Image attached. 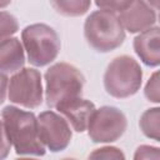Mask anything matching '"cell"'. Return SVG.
<instances>
[{
  "label": "cell",
  "instance_id": "cell-1",
  "mask_svg": "<svg viewBox=\"0 0 160 160\" xmlns=\"http://www.w3.org/2000/svg\"><path fill=\"white\" fill-rule=\"evenodd\" d=\"M5 131L15 152L20 156H42L46 151L39 135L38 118L31 111L9 105L1 111Z\"/></svg>",
  "mask_w": 160,
  "mask_h": 160
},
{
  "label": "cell",
  "instance_id": "cell-2",
  "mask_svg": "<svg viewBox=\"0 0 160 160\" xmlns=\"http://www.w3.org/2000/svg\"><path fill=\"white\" fill-rule=\"evenodd\" d=\"M84 35L88 44L99 52H109L119 48L125 40V30L115 12L96 10L84 24Z\"/></svg>",
  "mask_w": 160,
  "mask_h": 160
},
{
  "label": "cell",
  "instance_id": "cell-3",
  "mask_svg": "<svg viewBox=\"0 0 160 160\" xmlns=\"http://www.w3.org/2000/svg\"><path fill=\"white\" fill-rule=\"evenodd\" d=\"M85 84L82 72L71 64L56 62L45 72V100L49 108L81 96Z\"/></svg>",
  "mask_w": 160,
  "mask_h": 160
},
{
  "label": "cell",
  "instance_id": "cell-4",
  "mask_svg": "<svg viewBox=\"0 0 160 160\" xmlns=\"http://www.w3.org/2000/svg\"><path fill=\"white\" fill-rule=\"evenodd\" d=\"M142 81V70L139 62L128 55L115 58L104 74V88L109 95L125 99L135 95Z\"/></svg>",
  "mask_w": 160,
  "mask_h": 160
},
{
  "label": "cell",
  "instance_id": "cell-5",
  "mask_svg": "<svg viewBox=\"0 0 160 160\" xmlns=\"http://www.w3.org/2000/svg\"><path fill=\"white\" fill-rule=\"evenodd\" d=\"M21 40L29 62L39 68L52 62L61 46L59 35L46 24L28 25L21 31Z\"/></svg>",
  "mask_w": 160,
  "mask_h": 160
},
{
  "label": "cell",
  "instance_id": "cell-6",
  "mask_svg": "<svg viewBox=\"0 0 160 160\" xmlns=\"http://www.w3.org/2000/svg\"><path fill=\"white\" fill-rule=\"evenodd\" d=\"M8 98L11 102L28 109H35L42 104V82L39 70L21 68L9 80Z\"/></svg>",
  "mask_w": 160,
  "mask_h": 160
},
{
  "label": "cell",
  "instance_id": "cell-7",
  "mask_svg": "<svg viewBox=\"0 0 160 160\" xmlns=\"http://www.w3.org/2000/svg\"><path fill=\"white\" fill-rule=\"evenodd\" d=\"M128 126L125 114L115 106L95 109L88 124V134L92 142H112L122 136Z\"/></svg>",
  "mask_w": 160,
  "mask_h": 160
},
{
  "label": "cell",
  "instance_id": "cell-8",
  "mask_svg": "<svg viewBox=\"0 0 160 160\" xmlns=\"http://www.w3.org/2000/svg\"><path fill=\"white\" fill-rule=\"evenodd\" d=\"M39 135L50 151L59 152L65 150L71 141V129L66 119L52 110L42 111L38 116Z\"/></svg>",
  "mask_w": 160,
  "mask_h": 160
},
{
  "label": "cell",
  "instance_id": "cell-9",
  "mask_svg": "<svg viewBox=\"0 0 160 160\" xmlns=\"http://www.w3.org/2000/svg\"><path fill=\"white\" fill-rule=\"evenodd\" d=\"M119 20L124 30L132 34L141 32L155 25L156 11L145 0H132V2L120 12Z\"/></svg>",
  "mask_w": 160,
  "mask_h": 160
},
{
  "label": "cell",
  "instance_id": "cell-10",
  "mask_svg": "<svg viewBox=\"0 0 160 160\" xmlns=\"http://www.w3.org/2000/svg\"><path fill=\"white\" fill-rule=\"evenodd\" d=\"M55 109L66 119L76 132H82L86 130L90 116L95 111V105L90 100L78 96L58 104Z\"/></svg>",
  "mask_w": 160,
  "mask_h": 160
},
{
  "label": "cell",
  "instance_id": "cell-11",
  "mask_svg": "<svg viewBox=\"0 0 160 160\" xmlns=\"http://www.w3.org/2000/svg\"><path fill=\"white\" fill-rule=\"evenodd\" d=\"M159 28L151 26L141 31L134 39V50L141 61L151 68H156L160 64V49H159Z\"/></svg>",
  "mask_w": 160,
  "mask_h": 160
},
{
  "label": "cell",
  "instance_id": "cell-12",
  "mask_svg": "<svg viewBox=\"0 0 160 160\" xmlns=\"http://www.w3.org/2000/svg\"><path fill=\"white\" fill-rule=\"evenodd\" d=\"M25 64L24 46L18 38L10 36L0 42V70L5 74L16 72Z\"/></svg>",
  "mask_w": 160,
  "mask_h": 160
},
{
  "label": "cell",
  "instance_id": "cell-13",
  "mask_svg": "<svg viewBox=\"0 0 160 160\" xmlns=\"http://www.w3.org/2000/svg\"><path fill=\"white\" fill-rule=\"evenodd\" d=\"M54 10L64 16H81L88 12L91 0H49Z\"/></svg>",
  "mask_w": 160,
  "mask_h": 160
},
{
  "label": "cell",
  "instance_id": "cell-14",
  "mask_svg": "<svg viewBox=\"0 0 160 160\" xmlns=\"http://www.w3.org/2000/svg\"><path fill=\"white\" fill-rule=\"evenodd\" d=\"M139 125L145 136L159 141L160 140V109L151 108L144 111L140 118Z\"/></svg>",
  "mask_w": 160,
  "mask_h": 160
},
{
  "label": "cell",
  "instance_id": "cell-15",
  "mask_svg": "<svg viewBox=\"0 0 160 160\" xmlns=\"http://www.w3.org/2000/svg\"><path fill=\"white\" fill-rule=\"evenodd\" d=\"M18 30L19 24L16 18L8 11H0V42L12 36Z\"/></svg>",
  "mask_w": 160,
  "mask_h": 160
},
{
  "label": "cell",
  "instance_id": "cell-16",
  "mask_svg": "<svg viewBox=\"0 0 160 160\" xmlns=\"http://www.w3.org/2000/svg\"><path fill=\"white\" fill-rule=\"evenodd\" d=\"M145 98L151 102H159L160 101V86H159V72L155 71L151 78L148 80L145 89H144Z\"/></svg>",
  "mask_w": 160,
  "mask_h": 160
},
{
  "label": "cell",
  "instance_id": "cell-17",
  "mask_svg": "<svg viewBox=\"0 0 160 160\" xmlns=\"http://www.w3.org/2000/svg\"><path fill=\"white\" fill-rule=\"evenodd\" d=\"M90 159H124L125 155L122 151L114 146H104L100 149H95L90 155Z\"/></svg>",
  "mask_w": 160,
  "mask_h": 160
},
{
  "label": "cell",
  "instance_id": "cell-18",
  "mask_svg": "<svg viewBox=\"0 0 160 160\" xmlns=\"http://www.w3.org/2000/svg\"><path fill=\"white\" fill-rule=\"evenodd\" d=\"M132 0H95V4L98 8L102 10H109L112 12H121L124 9H126Z\"/></svg>",
  "mask_w": 160,
  "mask_h": 160
},
{
  "label": "cell",
  "instance_id": "cell-19",
  "mask_svg": "<svg viewBox=\"0 0 160 160\" xmlns=\"http://www.w3.org/2000/svg\"><path fill=\"white\" fill-rule=\"evenodd\" d=\"M134 159H159V148L150 145H141L136 149Z\"/></svg>",
  "mask_w": 160,
  "mask_h": 160
},
{
  "label": "cell",
  "instance_id": "cell-20",
  "mask_svg": "<svg viewBox=\"0 0 160 160\" xmlns=\"http://www.w3.org/2000/svg\"><path fill=\"white\" fill-rule=\"evenodd\" d=\"M11 142L8 138V134L4 128L2 120H0V159H5L10 152Z\"/></svg>",
  "mask_w": 160,
  "mask_h": 160
},
{
  "label": "cell",
  "instance_id": "cell-21",
  "mask_svg": "<svg viewBox=\"0 0 160 160\" xmlns=\"http://www.w3.org/2000/svg\"><path fill=\"white\" fill-rule=\"evenodd\" d=\"M8 85H9L8 75L0 70V104H2L5 101L6 92H8Z\"/></svg>",
  "mask_w": 160,
  "mask_h": 160
},
{
  "label": "cell",
  "instance_id": "cell-22",
  "mask_svg": "<svg viewBox=\"0 0 160 160\" xmlns=\"http://www.w3.org/2000/svg\"><path fill=\"white\" fill-rule=\"evenodd\" d=\"M145 1H146L152 9H155V10H156L158 6H159V0H145Z\"/></svg>",
  "mask_w": 160,
  "mask_h": 160
},
{
  "label": "cell",
  "instance_id": "cell-23",
  "mask_svg": "<svg viewBox=\"0 0 160 160\" xmlns=\"http://www.w3.org/2000/svg\"><path fill=\"white\" fill-rule=\"evenodd\" d=\"M11 1H12V0H0V9L6 8L8 5H10V4H11Z\"/></svg>",
  "mask_w": 160,
  "mask_h": 160
}]
</instances>
